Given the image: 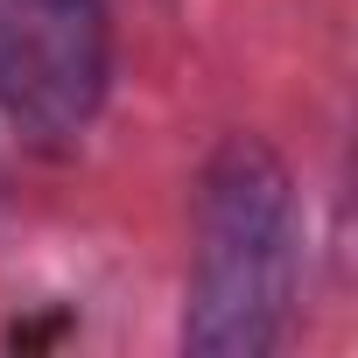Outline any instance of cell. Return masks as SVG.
Segmentation results:
<instances>
[{
    "label": "cell",
    "instance_id": "6da1fadb",
    "mask_svg": "<svg viewBox=\"0 0 358 358\" xmlns=\"http://www.w3.org/2000/svg\"><path fill=\"white\" fill-rule=\"evenodd\" d=\"M302 281V211L267 141L232 134L197 183V253L183 344L197 358H260L281 344Z\"/></svg>",
    "mask_w": 358,
    "mask_h": 358
},
{
    "label": "cell",
    "instance_id": "7a4b0ae2",
    "mask_svg": "<svg viewBox=\"0 0 358 358\" xmlns=\"http://www.w3.org/2000/svg\"><path fill=\"white\" fill-rule=\"evenodd\" d=\"M113 85L106 0H0V113L29 141L71 148Z\"/></svg>",
    "mask_w": 358,
    "mask_h": 358
}]
</instances>
